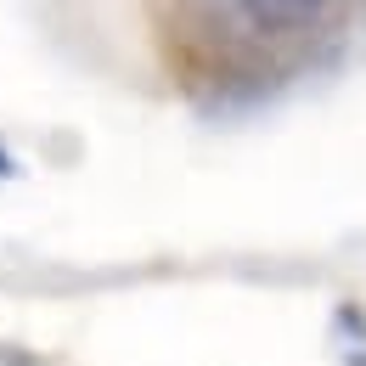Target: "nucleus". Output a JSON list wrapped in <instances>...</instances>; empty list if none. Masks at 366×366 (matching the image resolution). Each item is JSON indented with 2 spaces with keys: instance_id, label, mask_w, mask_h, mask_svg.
Instances as JSON below:
<instances>
[{
  "instance_id": "nucleus-1",
  "label": "nucleus",
  "mask_w": 366,
  "mask_h": 366,
  "mask_svg": "<svg viewBox=\"0 0 366 366\" xmlns=\"http://www.w3.org/2000/svg\"><path fill=\"white\" fill-rule=\"evenodd\" d=\"M231 11L259 34H299L327 11V0H231Z\"/></svg>"
},
{
  "instance_id": "nucleus-2",
  "label": "nucleus",
  "mask_w": 366,
  "mask_h": 366,
  "mask_svg": "<svg viewBox=\"0 0 366 366\" xmlns=\"http://www.w3.org/2000/svg\"><path fill=\"white\" fill-rule=\"evenodd\" d=\"M0 181H17V158H11L6 147H0Z\"/></svg>"
}]
</instances>
